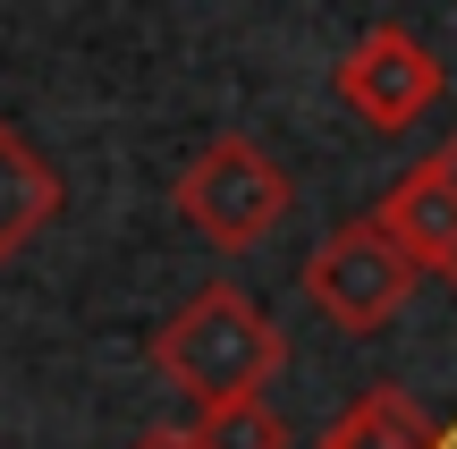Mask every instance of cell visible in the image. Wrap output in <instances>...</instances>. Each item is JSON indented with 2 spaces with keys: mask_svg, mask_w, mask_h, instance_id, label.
<instances>
[{
  "mask_svg": "<svg viewBox=\"0 0 457 449\" xmlns=\"http://www.w3.org/2000/svg\"><path fill=\"white\" fill-rule=\"evenodd\" d=\"M339 102L364 119L373 136H407L415 119L441 102V60L424 51V34H407V26H373L356 51L339 60Z\"/></svg>",
  "mask_w": 457,
  "mask_h": 449,
  "instance_id": "cell-4",
  "label": "cell"
},
{
  "mask_svg": "<svg viewBox=\"0 0 457 449\" xmlns=\"http://www.w3.org/2000/svg\"><path fill=\"white\" fill-rule=\"evenodd\" d=\"M179 220L204 237L212 254H245L288 220V170L254 145V136H212L170 187Z\"/></svg>",
  "mask_w": 457,
  "mask_h": 449,
  "instance_id": "cell-2",
  "label": "cell"
},
{
  "mask_svg": "<svg viewBox=\"0 0 457 449\" xmlns=\"http://www.w3.org/2000/svg\"><path fill=\"white\" fill-rule=\"evenodd\" d=\"M153 365H162L170 390H187L195 416H212V407H245V399H262V390L279 382L288 339H279V322L262 314L245 288L212 280L153 331Z\"/></svg>",
  "mask_w": 457,
  "mask_h": 449,
  "instance_id": "cell-1",
  "label": "cell"
},
{
  "mask_svg": "<svg viewBox=\"0 0 457 449\" xmlns=\"http://www.w3.org/2000/svg\"><path fill=\"white\" fill-rule=\"evenodd\" d=\"M136 449H195V424H187V433H145Z\"/></svg>",
  "mask_w": 457,
  "mask_h": 449,
  "instance_id": "cell-9",
  "label": "cell"
},
{
  "mask_svg": "<svg viewBox=\"0 0 457 449\" xmlns=\"http://www.w3.org/2000/svg\"><path fill=\"white\" fill-rule=\"evenodd\" d=\"M441 162H449V179H457V136H449V145H441ZM449 288H457V263H449Z\"/></svg>",
  "mask_w": 457,
  "mask_h": 449,
  "instance_id": "cell-10",
  "label": "cell"
},
{
  "mask_svg": "<svg viewBox=\"0 0 457 449\" xmlns=\"http://www.w3.org/2000/svg\"><path fill=\"white\" fill-rule=\"evenodd\" d=\"M415 280H424V263L407 254V237L381 212L339 220V229L305 254V297L322 305L339 331H381V322H398L407 297H415Z\"/></svg>",
  "mask_w": 457,
  "mask_h": 449,
  "instance_id": "cell-3",
  "label": "cell"
},
{
  "mask_svg": "<svg viewBox=\"0 0 457 449\" xmlns=\"http://www.w3.org/2000/svg\"><path fill=\"white\" fill-rule=\"evenodd\" d=\"M60 204H68L60 170H51L43 153H34L26 136L0 119V263H17V254H26L51 220H60Z\"/></svg>",
  "mask_w": 457,
  "mask_h": 449,
  "instance_id": "cell-6",
  "label": "cell"
},
{
  "mask_svg": "<svg viewBox=\"0 0 457 449\" xmlns=\"http://www.w3.org/2000/svg\"><path fill=\"white\" fill-rule=\"evenodd\" d=\"M322 449H441L432 416L407 399V390H364L347 399V416L322 433Z\"/></svg>",
  "mask_w": 457,
  "mask_h": 449,
  "instance_id": "cell-7",
  "label": "cell"
},
{
  "mask_svg": "<svg viewBox=\"0 0 457 449\" xmlns=\"http://www.w3.org/2000/svg\"><path fill=\"white\" fill-rule=\"evenodd\" d=\"M195 449H288V424H279L262 399L212 407V416H195Z\"/></svg>",
  "mask_w": 457,
  "mask_h": 449,
  "instance_id": "cell-8",
  "label": "cell"
},
{
  "mask_svg": "<svg viewBox=\"0 0 457 449\" xmlns=\"http://www.w3.org/2000/svg\"><path fill=\"white\" fill-rule=\"evenodd\" d=\"M381 220L407 237V254H415L424 271H441V280H449V263H457V179H449L441 153L415 162L407 179L381 195Z\"/></svg>",
  "mask_w": 457,
  "mask_h": 449,
  "instance_id": "cell-5",
  "label": "cell"
}]
</instances>
